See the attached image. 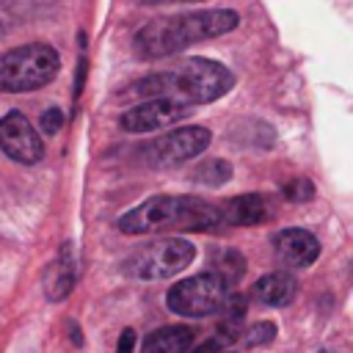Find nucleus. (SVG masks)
Wrapping results in <instances>:
<instances>
[{
	"instance_id": "f257e3e1",
	"label": "nucleus",
	"mask_w": 353,
	"mask_h": 353,
	"mask_svg": "<svg viewBox=\"0 0 353 353\" xmlns=\"http://www.w3.org/2000/svg\"><path fill=\"white\" fill-rule=\"evenodd\" d=\"M240 22L237 11L232 8H210V11H188V14H168L149 19L132 39V47L141 58H168L190 44L223 36L234 30Z\"/></svg>"
},
{
	"instance_id": "f03ea898",
	"label": "nucleus",
	"mask_w": 353,
	"mask_h": 353,
	"mask_svg": "<svg viewBox=\"0 0 353 353\" xmlns=\"http://www.w3.org/2000/svg\"><path fill=\"white\" fill-rule=\"evenodd\" d=\"M232 85H234V74L223 63L210 58H188L174 69L141 77L138 83L130 85V94L143 99L168 97L193 108V105H207L221 99Z\"/></svg>"
},
{
	"instance_id": "7ed1b4c3",
	"label": "nucleus",
	"mask_w": 353,
	"mask_h": 353,
	"mask_svg": "<svg viewBox=\"0 0 353 353\" xmlns=\"http://www.w3.org/2000/svg\"><path fill=\"white\" fill-rule=\"evenodd\" d=\"M221 223H226L221 207L193 196H154L119 218V229L124 234H149L165 229L212 232Z\"/></svg>"
},
{
	"instance_id": "20e7f679",
	"label": "nucleus",
	"mask_w": 353,
	"mask_h": 353,
	"mask_svg": "<svg viewBox=\"0 0 353 353\" xmlns=\"http://www.w3.org/2000/svg\"><path fill=\"white\" fill-rule=\"evenodd\" d=\"M61 69V58L50 44L33 41L0 55V94H25L44 88Z\"/></svg>"
},
{
	"instance_id": "39448f33",
	"label": "nucleus",
	"mask_w": 353,
	"mask_h": 353,
	"mask_svg": "<svg viewBox=\"0 0 353 353\" xmlns=\"http://www.w3.org/2000/svg\"><path fill=\"white\" fill-rule=\"evenodd\" d=\"M193 256H196L193 243L182 237H163L135 248L124 262V273L135 281H160L185 270L193 262Z\"/></svg>"
},
{
	"instance_id": "423d86ee",
	"label": "nucleus",
	"mask_w": 353,
	"mask_h": 353,
	"mask_svg": "<svg viewBox=\"0 0 353 353\" xmlns=\"http://www.w3.org/2000/svg\"><path fill=\"white\" fill-rule=\"evenodd\" d=\"M165 303L174 314H182V317H207V314L223 312L229 303V281L215 270L196 273L190 279L176 281L168 290Z\"/></svg>"
},
{
	"instance_id": "0eeeda50",
	"label": "nucleus",
	"mask_w": 353,
	"mask_h": 353,
	"mask_svg": "<svg viewBox=\"0 0 353 353\" xmlns=\"http://www.w3.org/2000/svg\"><path fill=\"white\" fill-rule=\"evenodd\" d=\"M210 141H212V135L207 127H179V130H171V132L143 143L138 149V157L149 168H171V165L199 157L210 146Z\"/></svg>"
},
{
	"instance_id": "6e6552de",
	"label": "nucleus",
	"mask_w": 353,
	"mask_h": 353,
	"mask_svg": "<svg viewBox=\"0 0 353 353\" xmlns=\"http://www.w3.org/2000/svg\"><path fill=\"white\" fill-rule=\"evenodd\" d=\"M188 113H190V105H185V102H176L168 97H152V99L124 110L119 124L127 132H157L163 127L182 121Z\"/></svg>"
},
{
	"instance_id": "1a4fd4ad",
	"label": "nucleus",
	"mask_w": 353,
	"mask_h": 353,
	"mask_svg": "<svg viewBox=\"0 0 353 353\" xmlns=\"http://www.w3.org/2000/svg\"><path fill=\"white\" fill-rule=\"evenodd\" d=\"M0 149L22 165H33L44 157V141L33 130V124L19 113L11 110L0 119Z\"/></svg>"
},
{
	"instance_id": "9d476101",
	"label": "nucleus",
	"mask_w": 353,
	"mask_h": 353,
	"mask_svg": "<svg viewBox=\"0 0 353 353\" xmlns=\"http://www.w3.org/2000/svg\"><path fill=\"white\" fill-rule=\"evenodd\" d=\"M273 248H276V256L290 265V268H309L317 256H320V243L312 232L306 229H281L276 237H273Z\"/></svg>"
},
{
	"instance_id": "9b49d317",
	"label": "nucleus",
	"mask_w": 353,
	"mask_h": 353,
	"mask_svg": "<svg viewBox=\"0 0 353 353\" xmlns=\"http://www.w3.org/2000/svg\"><path fill=\"white\" fill-rule=\"evenodd\" d=\"M77 279V259H74V245L66 240L58 251V256L47 265L44 270V292L50 301H63Z\"/></svg>"
},
{
	"instance_id": "f8f14e48",
	"label": "nucleus",
	"mask_w": 353,
	"mask_h": 353,
	"mask_svg": "<svg viewBox=\"0 0 353 353\" xmlns=\"http://www.w3.org/2000/svg\"><path fill=\"white\" fill-rule=\"evenodd\" d=\"M221 212H223V221L232 226H254V223H265L270 218V204L259 193H245V196H234V199L223 201Z\"/></svg>"
},
{
	"instance_id": "ddd939ff",
	"label": "nucleus",
	"mask_w": 353,
	"mask_h": 353,
	"mask_svg": "<svg viewBox=\"0 0 353 353\" xmlns=\"http://www.w3.org/2000/svg\"><path fill=\"white\" fill-rule=\"evenodd\" d=\"M295 279L287 273V270H273V273H265L256 284H254V295L268 303V306H287L292 298H295Z\"/></svg>"
},
{
	"instance_id": "4468645a",
	"label": "nucleus",
	"mask_w": 353,
	"mask_h": 353,
	"mask_svg": "<svg viewBox=\"0 0 353 353\" xmlns=\"http://www.w3.org/2000/svg\"><path fill=\"white\" fill-rule=\"evenodd\" d=\"M190 347H193V328L188 325H165L143 339V353H190Z\"/></svg>"
},
{
	"instance_id": "2eb2a0df",
	"label": "nucleus",
	"mask_w": 353,
	"mask_h": 353,
	"mask_svg": "<svg viewBox=\"0 0 353 353\" xmlns=\"http://www.w3.org/2000/svg\"><path fill=\"white\" fill-rule=\"evenodd\" d=\"M210 265H212V270L221 273L229 284H234V281L243 276V270H245V259H243L234 248H215L212 256H210Z\"/></svg>"
},
{
	"instance_id": "dca6fc26",
	"label": "nucleus",
	"mask_w": 353,
	"mask_h": 353,
	"mask_svg": "<svg viewBox=\"0 0 353 353\" xmlns=\"http://www.w3.org/2000/svg\"><path fill=\"white\" fill-rule=\"evenodd\" d=\"M229 176H232V165H229L226 160H204V163H199V165L193 168V174H190L193 182L207 185V188H218V185H223Z\"/></svg>"
},
{
	"instance_id": "f3484780",
	"label": "nucleus",
	"mask_w": 353,
	"mask_h": 353,
	"mask_svg": "<svg viewBox=\"0 0 353 353\" xmlns=\"http://www.w3.org/2000/svg\"><path fill=\"white\" fill-rule=\"evenodd\" d=\"M273 336H276V323L262 320V323H254V325L248 328V334H245V345H248V347H256V345L270 342Z\"/></svg>"
},
{
	"instance_id": "a211bd4d",
	"label": "nucleus",
	"mask_w": 353,
	"mask_h": 353,
	"mask_svg": "<svg viewBox=\"0 0 353 353\" xmlns=\"http://www.w3.org/2000/svg\"><path fill=\"white\" fill-rule=\"evenodd\" d=\"M312 193H314V188H312V182H309V179H303V176L292 179V182L284 188V196H287L290 201H309V199H312Z\"/></svg>"
},
{
	"instance_id": "6ab92c4d",
	"label": "nucleus",
	"mask_w": 353,
	"mask_h": 353,
	"mask_svg": "<svg viewBox=\"0 0 353 353\" xmlns=\"http://www.w3.org/2000/svg\"><path fill=\"white\" fill-rule=\"evenodd\" d=\"M39 124H41V132H44V135H55V132L63 127V113H61L58 108H47V110L41 113Z\"/></svg>"
},
{
	"instance_id": "aec40b11",
	"label": "nucleus",
	"mask_w": 353,
	"mask_h": 353,
	"mask_svg": "<svg viewBox=\"0 0 353 353\" xmlns=\"http://www.w3.org/2000/svg\"><path fill=\"white\" fill-rule=\"evenodd\" d=\"M17 22V6L14 0H0V39L14 28Z\"/></svg>"
},
{
	"instance_id": "412c9836",
	"label": "nucleus",
	"mask_w": 353,
	"mask_h": 353,
	"mask_svg": "<svg viewBox=\"0 0 353 353\" xmlns=\"http://www.w3.org/2000/svg\"><path fill=\"white\" fill-rule=\"evenodd\" d=\"M132 350H135V331H132V328H124L121 336H119L116 353H132Z\"/></svg>"
},
{
	"instance_id": "4be33fe9",
	"label": "nucleus",
	"mask_w": 353,
	"mask_h": 353,
	"mask_svg": "<svg viewBox=\"0 0 353 353\" xmlns=\"http://www.w3.org/2000/svg\"><path fill=\"white\" fill-rule=\"evenodd\" d=\"M223 336L221 339H207V342H201L199 347H190V353H223Z\"/></svg>"
},
{
	"instance_id": "5701e85b",
	"label": "nucleus",
	"mask_w": 353,
	"mask_h": 353,
	"mask_svg": "<svg viewBox=\"0 0 353 353\" xmlns=\"http://www.w3.org/2000/svg\"><path fill=\"white\" fill-rule=\"evenodd\" d=\"M141 3H149V6H160V3H204V0H141Z\"/></svg>"
},
{
	"instance_id": "b1692460",
	"label": "nucleus",
	"mask_w": 353,
	"mask_h": 353,
	"mask_svg": "<svg viewBox=\"0 0 353 353\" xmlns=\"http://www.w3.org/2000/svg\"><path fill=\"white\" fill-rule=\"evenodd\" d=\"M69 328H72V342H74V345H80V342H83V339H80V331H77V325H74V323H72V325H69Z\"/></svg>"
}]
</instances>
